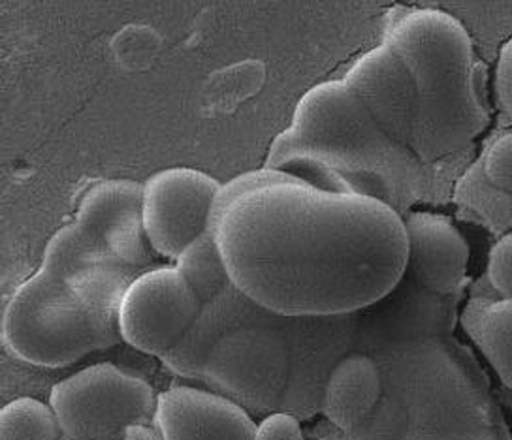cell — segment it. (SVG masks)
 I'll list each match as a JSON object with an SVG mask.
<instances>
[{"label": "cell", "mask_w": 512, "mask_h": 440, "mask_svg": "<svg viewBox=\"0 0 512 440\" xmlns=\"http://www.w3.org/2000/svg\"><path fill=\"white\" fill-rule=\"evenodd\" d=\"M76 220L128 266L144 269L153 262L144 228V183L98 181L83 192Z\"/></svg>", "instance_id": "10"}, {"label": "cell", "mask_w": 512, "mask_h": 440, "mask_svg": "<svg viewBox=\"0 0 512 440\" xmlns=\"http://www.w3.org/2000/svg\"><path fill=\"white\" fill-rule=\"evenodd\" d=\"M221 183L194 168H166L144 183V228L151 249L176 260L187 245L211 230Z\"/></svg>", "instance_id": "8"}, {"label": "cell", "mask_w": 512, "mask_h": 440, "mask_svg": "<svg viewBox=\"0 0 512 440\" xmlns=\"http://www.w3.org/2000/svg\"><path fill=\"white\" fill-rule=\"evenodd\" d=\"M153 424L162 440H253L256 431L247 409L192 386L159 393Z\"/></svg>", "instance_id": "11"}, {"label": "cell", "mask_w": 512, "mask_h": 440, "mask_svg": "<svg viewBox=\"0 0 512 440\" xmlns=\"http://www.w3.org/2000/svg\"><path fill=\"white\" fill-rule=\"evenodd\" d=\"M253 440H304L302 425L288 412H273L256 425Z\"/></svg>", "instance_id": "20"}, {"label": "cell", "mask_w": 512, "mask_h": 440, "mask_svg": "<svg viewBox=\"0 0 512 440\" xmlns=\"http://www.w3.org/2000/svg\"><path fill=\"white\" fill-rule=\"evenodd\" d=\"M384 44L407 64L418 87V115L454 110L482 98L471 36L460 19L433 8H394Z\"/></svg>", "instance_id": "4"}, {"label": "cell", "mask_w": 512, "mask_h": 440, "mask_svg": "<svg viewBox=\"0 0 512 440\" xmlns=\"http://www.w3.org/2000/svg\"><path fill=\"white\" fill-rule=\"evenodd\" d=\"M215 237L241 294L288 318L366 309L398 286L409 260L398 209L307 183L243 192L224 207Z\"/></svg>", "instance_id": "1"}, {"label": "cell", "mask_w": 512, "mask_h": 440, "mask_svg": "<svg viewBox=\"0 0 512 440\" xmlns=\"http://www.w3.org/2000/svg\"><path fill=\"white\" fill-rule=\"evenodd\" d=\"M494 85L501 110L512 119V36L499 49Z\"/></svg>", "instance_id": "21"}, {"label": "cell", "mask_w": 512, "mask_h": 440, "mask_svg": "<svg viewBox=\"0 0 512 440\" xmlns=\"http://www.w3.org/2000/svg\"><path fill=\"white\" fill-rule=\"evenodd\" d=\"M313 158L354 192L396 200L413 187L415 155L392 142L343 81H322L300 96L290 125L273 138L264 168Z\"/></svg>", "instance_id": "3"}, {"label": "cell", "mask_w": 512, "mask_h": 440, "mask_svg": "<svg viewBox=\"0 0 512 440\" xmlns=\"http://www.w3.org/2000/svg\"><path fill=\"white\" fill-rule=\"evenodd\" d=\"M176 268L189 283L200 303L215 298L232 283L224 266L215 232H204L176 258Z\"/></svg>", "instance_id": "15"}, {"label": "cell", "mask_w": 512, "mask_h": 440, "mask_svg": "<svg viewBox=\"0 0 512 440\" xmlns=\"http://www.w3.org/2000/svg\"><path fill=\"white\" fill-rule=\"evenodd\" d=\"M407 440H477V439H464V437H433V435H426V437H415V439Z\"/></svg>", "instance_id": "23"}, {"label": "cell", "mask_w": 512, "mask_h": 440, "mask_svg": "<svg viewBox=\"0 0 512 440\" xmlns=\"http://www.w3.org/2000/svg\"><path fill=\"white\" fill-rule=\"evenodd\" d=\"M488 281L501 298H512V232L499 237L490 251Z\"/></svg>", "instance_id": "19"}, {"label": "cell", "mask_w": 512, "mask_h": 440, "mask_svg": "<svg viewBox=\"0 0 512 440\" xmlns=\"http://www.w3.org/2000/svg\"><path fill=\"white\" fill-rule=\"evenodd\" d=\"M59 440H72V439H68V437H64V435H63V437H61V439H59Z\"/></svg>", "instance_id": "24"}, {"label": "cell", "mask_w": 512, "mask_h": 440, "mask_svg": "<svg viewBox=\"0 0 512 440\" xmlns=\"http://www.w3.org/2000/svg\"><path fill=\"white\" fill-rule=\"evenodd\" d=\"M200 299L176 266L145 269L119 307V331L127 345L164 358L191 330Z\"/></svg>", "instance_id": "7"}, {"label": "cell", "mask_w": 512, "mask_h": 440, "mask_svg": "<svg viewBox=\"0 0 512 440\" xmlns=\"http://www.w3.org/2000/svg\"><path fill=\"white\" fill-rule=\"evenodd\" d=\"M121 440H162L155 424H140L128 427Z\"/></svg>", "instance_id": "22"}, {"label": "cell", "mask_w": 512, "mask_h": 440, "mask_svg": "<svg viewBox=\"0 0 512 440\" xmlns=\"http://www.w3.org/2000/svg\"><path fill=\"white\" fill-rule=\"evenodd\" d=\"M61 425L51 409L34 397H17L0 410V440H59Z\"/></svg>", "instance_id": "16"}, {"label": "cell", "mask_w": 512, "mask_h": 440, "mask_svg": "<svg viewBox=\"0 0 512 440\" xmlns=\"http://www.w3.org/2000/svg\"><path fill=\"white\" fill-rule=\"evenodd\" d=\"M49 405L68 439L121 440L128 427L155 422L157 393L144 378L96 363L55 384Z\"/></svg>", "instance_id": "6"}, {"label": "cell", "mask_w": 512, "mask_h": 440, "mask_svg": "<svg viewBox=\"0 0 512 440\" xmlns=\"http://www.w3.org/2000/svg\"><path fill=\"white\" fill-rule=\"evenodd\" d=\"M2 345L19 362L59 369L102 350L78 288L38 268L17 286L2 316Z\"/></svg>", "instance_id": "5"}, {"label": "cell", "mask_w": 512, "mask_h": 440, "mask_svg": "<svg viewBox=\"0 0 512 440\" xmlns=\"http://www.w3.org/2000/svg\"><path fill=\"white\" fill-rule=\"evenodd\" d=\"M462 324L497 377L512 390V298L471 299Z\"/></svg>", "instance_id": "14"}, {"label": "cell", "mask_w": 512, "mask_h": 440, "mask_svg": "<svg viewBox=\"0 0 512 440\" xmlns=\"http://www.w3.org/2000/svg\"><path fill=\"white\" fill-rule=\"evenodd\" d=\"M409 243L407 269L424 288L452 294L464 283L469 266V245L445 215L415 211L405 219Z\"/></svg>", "instance_id": "12"}, {"label": "cell", "mask_w": 512, "mask_h": 440, "mask_svg": "<svg viewBox=\"0 0 512 440\" xmlns=\"http://www.w3.org/2000/svg\"><path fill=\"white\" fill-rule=\"evenodd\" d=\"M287 320L230 283L202 303L191 330L162 362L181 377L204 380L243 409H277L296 367Z\"/></svg>", "instance_id": "2"}, {"label": "cell", "mask_w": 512, "mask_h": 440, "mask_svg": "<svg viewBox=\"0 0 512 440\" xmlns=\"http://www.w3.org/2000/svg\"><path fill=\"white\" fill-rule=\"evenodd\" d=\"M341 81L384 134L409 149L418 117V87L400 55L383 42L362 53Z\"/></svg>", "instance_id": "9"}, {"label": "cell", "mask_w": 512, "mask_h": 440, "mask_svg": "<svg viewBox=\"0 0 512 440\" xmlns=\"http://www.w3.org/2000/svg\"><path fill=\"white\" fill-rule=\"evenodd\" d=\"M456 198L465 205L473 207L482 217L512 222V194L497 189L488 181L482 170V162L473 166L458 183Z\"/></svg>", "instance_id": "17"}, {"label": "cell", "mask_w": 512, "mask_h": 440, "mask_svg": "<svg viewBox=\"0 0 512 440\" xmlns=\"http://www.w3.org/2000/svg\"><path fill=\"white\" fill-rule=\"evenodd\" d=\"M482 170L497 189L512 194V130L490 143L482 158Z\"/></svg>", "instance_id": "18"}, {"label": "cell", "mask_w": 512, "mask_h": 440, "mask_svg": "<svg viewBox=\"0 0 512 440\" xmlns=\"http://www.w3.org/2000/svg\"><path fill=\"white\" fill-rule=\"evenodd\" d=\"M383 390L377 363L364 354H352L334 365L322 392V412L339 427L352 429L360 424L375 405Z\"/></svg>", "instance_id": "13"}]
</instances>
